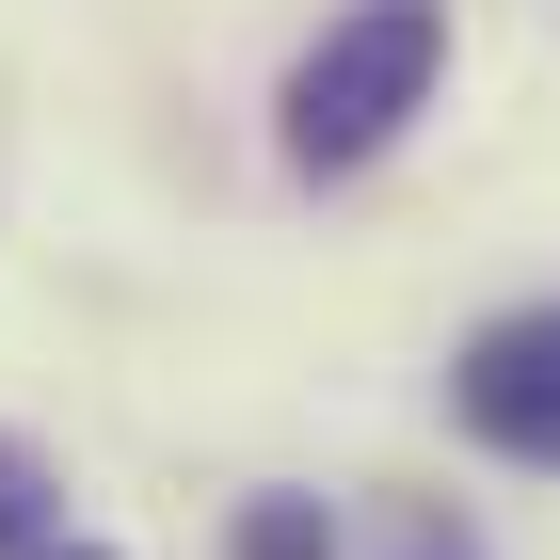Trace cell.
Returning a JSON list of instances; mask_svg holds the SVG:
<instances>
[{"label":"cell","mask_w":560,"mask_h":560,"mask_svg":"<svg viewBox=\"0 0 560 560\" xmlns=\"http://www.w3.org/2000/svg\"><path fill=\"white\" fill-rule=\"evenodd\" d=\"M432 65H448V16H432V0L337 16V33L289 65V161H304V176H352L369 144H400V113L432 96Z\"/></svg>","instance_id":"1"},{"label":"cell","mask_w":560,"mask_h":560,"mask_svg":"<svg viewBox=\"0 0 560 560\" xmlns=\"http://www.w3.org/2000/svg\"><path fill=\"white\" fill-rule=\"evenodd\" d=\"M448 400H465L513 465H560V337L545 320H497V337H465V369H448Z\"/></svg>","instance_id":"2"},{"label":"cell","mask_w":560,"mask_h":560,"mask_svg":"<svg viewBox=\"0 0 560 560\" xmlns=\"http://www.w3.org/2000/svg\"><path fill=\"white\" fill-rule=\"evenodd\" d=\"M241 560H337V513L320 497H257L241 513Z\"/></svg>","instance_id":"3"},{"label":"cell","mask_w":560,"mask_h":560,"mask_svg":"<svg viewBox=\"0 0 560 560\" xmlns=\"http://www.w3.org/2000/svg\"><path fill=\"white\" fill-rule=\"evenodd\" d=\"M33 545H48V465L0 432V560H33Z\"/></svg>","instance_id":"4"},{"label":"cell","mask_w":560,"mask_h":560,"mask_svg":"<svg viewBox=\"0 0 560 560\" xmlns=\"http://www.w3.org/2000/svg\"><path fill=\"white\" fill-rule=\"evenodd\" d=\"M33 560H113V545H33Z\"/></svg>","instance_id":"5"},{"label":"cell","mask_w":560,"mask_h":560,"mask_svg":"<svg viewBox=\"0 0 560 560\" xmlns=\"http://www.w3.org/2000/svg\"><path fill=\"white\" fill-rule=\"evenodd\" d=\"M545 337H560V304H545Z\"/></svg>","instance_id":"6"}]
</instances>
